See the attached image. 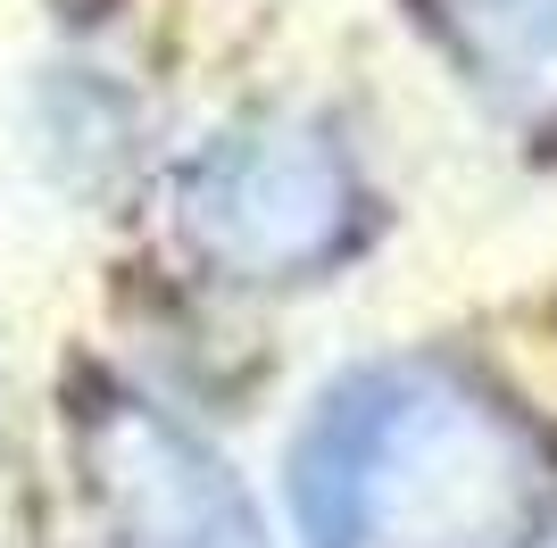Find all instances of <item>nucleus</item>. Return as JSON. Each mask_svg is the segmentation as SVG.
<instances>
[{
    "instance_id": "obj_1",
    "label": "nucleus",
    "mask_w": 557,
    "mask_h": 548,
    "mask_svg": "<svg viewBox=\"0 0 557 548\" xmlns=\"http://www.w3.org/2000/svg\"><path fill=\"white\" fill-rule=\"evenodd\" d=\"M557 507V465L524 415L449 374H367L300 440L317 548H524Z\"/></svg>"
},
{
    "instance_id": "obj_4",
    "label": "nucleus",
    "mask_w": 557,
    "mask_h": 548,
    "mask_svg": "<svg viewBox=\"0 0 557 548\" xmlns=\"http://www.w3.org/2000/svg\"><path fill=\"white\" fill-rule=\"evenodd\" d=\"M442 34L508 109H557V0H442Z\"/></svg>"
},
{
    "instance_id": "obj_3",
    "label": "nucleus",
    "mask_w": 557,
    "mask_h": 548,
    "mask_svg": "<svg viewBox=\"0 0 557 548\" xmlns=\"http://www.w3.org/2000/svg\"><path fill=\"white\" fill-rule=\"evenodd\" d=\"M191 241L233 274L317 266L349 225V183L308 134H233L175 191Z\"/></svg>"
},
{
    "instance_id": "obj_2",
    "label": "nucleus",
    "mask_w": 557,
    "mask_h": 548,
    "mask_svg": "<svg viewBox=\"0 0 557 548\" xmlns=\"http://www.w3.org/2000/svg\"><path fill=\"white\" fill-rule=\"evenodd\" d=\"M100 548H258L233 482L141 399H100L75 424Z\"/></svg>"
}]
</instances>
